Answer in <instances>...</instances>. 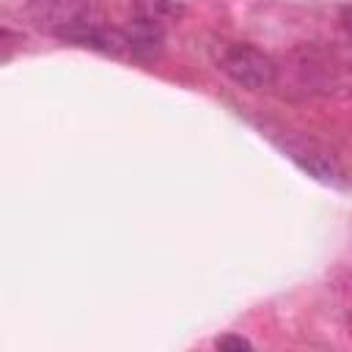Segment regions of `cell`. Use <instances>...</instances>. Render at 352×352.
I'll return each mask as SVG.
<instances>
[{
	"mask_svg": "<svg viewBox=\"0 0 352 352\" xmlns=\"http://www.w3.org/2000/svg\"><path fill=\"white\" fill-rule=\"evenodd\" d=\"M217 63H220V72L226 77H231L236 85H242L248 91L270 88L275 82V72H278L275 60L264 50H258L253 44H245V41L226 44Z\"/></svg>",
	"mask_w": 352,
	"mask_h": 352,
	"instance_id": "1",
	"label": "cell"
},
{
	"mask_svg": "<svg viewBox=\"0 0 352 352\" xmlns=\"http://www.w3.org/2000/svg\"><path fill=\"white\" fill-rule=\"evenodd\" d=\"M283 151L305 170L311 173L314 179L319 182H341L344 170L338 165V160L333 157V151H327L324 146L314 143V140H305V138H297V140H286L283 143Z\"/></svg>",
	"mask_w": 352,
	"mask_h": 352,
	"instance_id": "2",
	"label": "cell"
},
{
	"mask_svg": "<svg viewBox=\"0 0 352 352\" xmlns=\"http://www.w3.org/2000/svg\"><path fill=\"white\" fill-rule=\"evenodd\" d=\"M214 346H217V349H236V352H242V349H250L253 344H250L245 336H236V333H226V336H220V338L214 341Z\"/></svg>",
	"mask_w": 352,
	"mask_h": 352,
	"instance_id": "3",
	"label": "cell"
},
{
	"mask_svg": "<svg viewBox=\"0 0 352 352\" xmlns=\"http://www.w3.org/2000/svg\"><path fill=\"white\" fill-rule=\"evenodd\" d=\"M341 22H344V30L352 36V6H346V8L341 11Z\"/></svg>",
	"mask_w": 352,
	"mask_h": 352,
	"instance_id": "4",
	"label": "cell"
},
{
	"mask_svg": "<svg viewBox=\"0 0 352 352\" xmlns=\"http://www.w3.org/2000/svg\"><path fill=\"white\" fill-rule=\"evenodd\" d=\"M349 327H352V322H349ZM349 333H352V330H349Z\"/></svg>",
	"mask_w": 352,
	"mask_h": 352,
	"instance_id": "5",
	"label": "cell"
}]
</instances>
